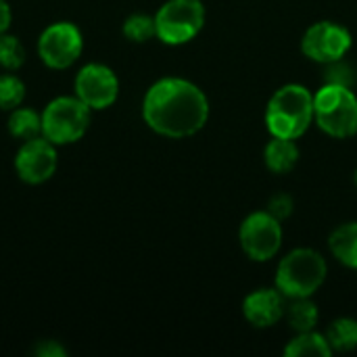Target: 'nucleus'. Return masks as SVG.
<instances>
[{
    "mask_svg": "<svg viewBox=\"0 0 357 357\" xmlns=\"http://www.w3.org/2000/svg\"><path fill=\"white\" fill-rule=\"evenodd\" d=\"M142 119L159 136L188 138L207 126L209 100L197 84L184 77H163L146 90Z\"/></svg>",
    "mask_w": 357,
    "mask_h": 357,
    "instance_id": "f257e3e1",
    "label": "nucleus"
},
{
    "mask_svg": "<svg viewBox=\"0 0 357 357\" xmlns=\"http://www.w3.org/2000/svg\"><path fill=\"white\" fill-rule=\"evenodd\" d=\"M314 123V94L301 84L278 88L266 107V128L272 136L301 138Z\"/></svg>",
    "mask_w": 357,
    "mask_h": 357,
    "instance_id": "f03ea898",
    "label": "nucleus"
},
{
    "mask_svg": "<svg viewBox=\"0 0 357 357\" xmlns=\"http://www.w3.org/2000/svg\"><path fill=\"white\" fill-rule=\"evenodd\" d=\"M328 266L322 253L310 247H299L287 253L278 268L274 284L289 299L312 297L326 280Z\"/></svg>",
    "mask_w": 357,
    "mask_h": 357,
    "instance_id": "7ed1b4c3",
    "label": "nucleus"
},
{
    "mask_svg": "<svg viewBox=\"0 0 357 357\" xmlns=\"http://www.w3.org/2000/svg\"><path fill=\"white\" fill-rule=\"evenodd\" d=\"M314 123L331 138L357 134V96L349 86L324 84L314 94Z\"/></svg>",
    "mask_w": 357,
    "mask_h": 357,
    "instance_id": "20e7f679",
    "label": "nucleus"
},
{
    "mask_svg": "<svg viewBox=\"0 0 357 357\" xmlns=\"http://www.w3.org/2000/svg\"><path fill=\"white\" fill-rule=\"evenodd\" d=\"M92 109L77 96H59L42 111V136L52 144H73L88 132Z\"/></svg>",
    "mask_w": 357,
    "mask_h": 357,
    "instance_id": "39448f33",
    "label": "nucleus"
},
{
    "mask_svg": "<svg viewBox=\"0 0 357 357\" xmlns=\"http://www.w3.org/2000/svg\"><path fill=\"white\" fill-rule=\"evenodd\" d=\"M205 25L201 0H167L155 15L157 38L167 46H182L195 40Z\"/></svg>",
    "mask_w": 357,
    "mask_h": 357,
    "instance_id": "423d86ee",
    "label": "nucleus"
},
{
    "mask_svg": "<svg viewBox=\"0 0 357 357\" xmlns=\"http://www.w3.org/2000/svg\"><path fill=\"white\" fill-rule=\"evenodd\" d=\"M238 243L243 253L257 264L270 261L282 247V226L268 209L249 213L238 228Z\"/></svg>",
    "mask_w": 357,
    "mask_h": 357,
    "instance_id": "0eeeda50",
    "label": "nucleus"
},
{
    "mask_svg": "<svg viewBox=\"0 0 357 357\" xmlns=\"http://www.w3.org/2000/svg\"><path fill=\"white\" fill-rule=\"evenodd\" d=\"M354 38L351 31L335 21H318L301 38V52L314 63L331 65L343 61V56L351 50Z\"/></svg>",
    "mask_w": 357,
    "mask_h": 357,
    "instance_id": "6e6552de",
    "label": "nucleus"
},
{
    "mask_svg": "<svg viewBox=\"0 0 357 357\" xmlns=\"http://www.w3.org/2000/svg\"><path fill=\"white\" fill-rule=\"evenodd\" d=\"M84 50V36L77 25L59 21L48 25L38 38V56L50 69L71 67Z\"/></svg>",
    "mask_w": 357,
    "mask_h": 357,
    "instance_id": "1a4fd4ad",
    "label": "nucleus"
},
{
    "mask_svg": "<svg viewBox=\"0 0 357 357\" xmlns=\"http://www.w3.org/2000/svg\"><path fill=\"white\" fill-rule=\"evenodd\" d=\"M75 96L84 100L92 111L109 109L119 96V79L111 67L102 63L84 65L73 82Z\"/></svg>",
    "mask_w": 357,
    "mask_h": 357,
    "instance_id": "9d476101",
    "label": "nucleus"
},
{
    "mask_svg": "<svg viewBox=\"0 0 357 357\" xmlns=\"http://www.w3.org/2000/svg\"><path fill=\"white\" fill-rule=\"evenodd\" d=\"M56 163H59L56 144H52L44 136L25 140L15 157L17 176L25 184H42L50 180L56 172Z\"/></svg>",
    "mask_w": 357,
    "mask_h": 357,
    "instance_id": "9b49d317",
    "label": "nucleus"
},
{
    "mask_svg": "<svg viewBox=\"0 0 357 357\" xmlns=\"http://www.w3.org/2000/svg\"><path fill=\"white\" fill-rule=\"evenodd\" d=\"M287 312V297L274 289H257L243 299V316L253 328L276 326Z\"/></svg>",
    "mask_w": 357,
    "mask_h": 357,
    "instance_id": "f8f14e48",
    "label": "nucleus"
},
{
    "mask_svg": "<svg viewBox=\"0 0 357 357\" xmlns=\"http://www.w3.org/2000/svg\"><path fill=\"white\" fill-rule=\"evenodd\" d=\"M299 155L301 153L295 140L272 136V140L264 149V163L272 174L282 176L295 169V165L299 163Z\"/></svg>",
    "mask_w": 357,
    "mask_h": 357,
    "instance_id": "ddd939ff",
    "label": "nucleus"
},
{
    "mask_svg": "<svg viewBox=\"0 0 357 357\" xmlns=\"http://www.w3.org/2000/svg\"><path fill=\"white\" fill-rule=\"evenodd\" d=\"M328 249L345 268L357 270V222L337 226L328 236Z\"/></svg>",
    "mask_w": 357,
    "mask_h": 357,
    "instance_id": "4468645a",
    "label": "nucleus"
},
{
    "mask_svg": "<svg viewBox=\"0 0 357 357\" xmlns=\"http://www.w3.org/2000/svg\"><path fill=\"white\" fill-rule=\"evenodd\" d=\"M282 354L284 357H333V349L322 333L307 331L297 333V337L284 345Z\"/></svg>",
    "mask_w": 357,
    "mask_h": 357,
    "instance_id": "2eb2a0df",
    "label": "nucleus"
},
{
    "mask_svg": "<svg viewBox=\"0 0 357 357\" xmlns=\"http://www.w3.org/2000/svg\"><path fill=\"white\" fill-rule=\"evenodd\" d=\"M289 301L291 303H287V312H284V320H287L289 328L295 333L316 331L318 320H320V312H318V305L312 301V297L289 299Z\"/></svg>",
    "mask_w": 357,
    "mask_h": 357,
    "instance_id": "dca6fc26",
    "label": "nucleus"
},
{
    "mask_svg": "<svg viewBox=\"0 0 357 357\" xmlns=\"http://www.w3.org/2000/svg\"><path fill=\"white\" fill-rule=\"evenodd\" d=\"M324 337L333 349V354H349L357 349V320L354 318H337L333 320Z\"/></svg>",
    "mask_w": 357,
    "mask_h": 357,
    "instance_id": "f3484780",
    "label": "nucleus"
},
{
    "mask_svg": "<svg viewBox=\"0 0 357 357\" xmlns=\"http://www.w3.org/2000/svg\"><path fill=\"white\" fill-rule=\"evenodd\" d=\"M8 134L17 140H31L42 136V113H36L33 109L17 107L8 115Z\"/></svg>",
    "mask_w": 357,
    "mask_h": 357,
    "instance_id": "a211bd4d",
    "label": "nucleus"
},
{
    "mask_svg": "<svg viewBox=\"0 0 357 357\" xmlns=\"http://www.w3.org/2000/svg\"><path fill=\"white\" fill-rule=\"evenodd\" d=\"M123 36L130 42L142 44L149 42L151 38H157V27H155V17L144 15V13H134L123 21Z\"/></svg>",
    "mask_w": 357,
    "mask_h": 357,
    "instance_id": "6ab92c4d",
    "label": "nucleus"
},
{
    "mask_svg": "<svg viewBox=\"0 0 357 357\" xmlns=\"http://www.w3.org/2000/svg\"><path fill=\"white\" fill-rule=\"evenodd\" d=\"M25 63V48L19 38L0 33V67L6 71H17Z\"/></svg>",
    "mask_w": 357,
    "mask_h": 357,
    "instance_id": "aec40b11",
    "label": "nucleus"
},
{
    "mask_svg": "<svg viewBox=\"0 0 357 357\" xmlns=\"http://www.w3.org/2000/svg\"><path fill=\"white\" fill-rule=\"evenodd\" d=\"M23 98H25V84L13 73L0 75V109L13 111L21 107Z\"/></svg>",
    "mask_w": 357,
    "mask_h": 357,
    "instance_id": "412c9836",
    "label": "nucleus"
},
{
    "mask_svg": "<svg viewBox=\"0 0 357 357\" xmlns=\"http://www.w3.org/2000/svg\"><path fill=\"white\" fill-rule=\"evenodd\" d=\"M268 211H270L276 220L284 222V220H289V218L293 215V211H295V201H293L291 195L278 192V195L270 197V201H268Z\"/></svg>",
    "mask_w": 357,
    "mask_h": 357,
    "instance_id": "4be33fe9",
    "label": "nucleus"
},
{
    "mask_svg": "<svg viewBox=\"0 0 357 357\" xmlns=\"http://www.w3.org/2000/svg\"><path fill=\"white\" fill-rule=\"evenodd\" d=\"M33 354L40 357H63L67 356L65 347H61L56 341H40V345L33 349Z\"/></svg>",
    "mask_w": 357,
    "mask_h": 357,
    "instance_id": "5701e85b",
    "label": "nucleus"
},
{
    "mask_svg": "<svg viewBox=\"0 0 357 357\" xmlns=\"http://www.w3.org/2000/svg\"><path fill=\"white\" fill-rule=\"evenodd\" d=\"M10 19H13V13H10L8 2L0 0V33H4L10 27Z\"/></svg>",
    "mask_w": 357,
    "mask_h": 357,
    "instance_id": "b1692460",
    "label": "nucleus"
},
{
    "mask_svg": "<svg viewBox=\"0 0 357 357\" xmlns=\"http://www.w3.org/2000/svg\"><path fill=\"white\" fill-rule=\"evenodd\" d=\"M354 184H356V188H357V169H356V174H354Z\"/></svg>",
    "mask_w": 357,
    "mask_h": 357,
    "instance_id": "393cba45",
    "label": "nucleus"
}]
</instances>
